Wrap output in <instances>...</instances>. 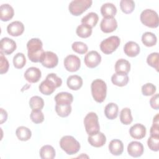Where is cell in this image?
<instances>
[{
    "instance_id": "cell-1",
    "label": "cell",
    "mask_w": 159,
    "mask_h": 159,
    "mask_svg": "<svg viewBox=\"0 0 159 159\" xmlns=\"http://www.w3.org/2000/svg\"><path fill=\"white\" fill-rule=\"evenodd\" d=\"M27 48L29 59L34 63L40 62L45 53L41 40L38 38L31 39L27 43Z\"/></svg>"
},
{
    "instance_id": "cell-2",
    "label": "cell",
    "mask_w": 159,
    "mask_h": 159,
    "mask_svg": "<svg viewBox=\"0 0 159 159\" xmlns=\"http://www.w3.org/2000/svg\"><path fill=\"white\" fill-rule=\"evenodd\" d=\"M62 80L55 73H49L44 81H42L39 86V91L44 95L52 94L57 88L61 86Z\"/></svg>"
},
{
    "instance_id": "cell-3",
    "label": "cell",
    "mask_w": 159,
    "mask_h": 159,
    "mask_svg": "<svg viewBox=\"0 0 159 159\" xmlns=\"http://www.w3.org/2000/svg\"><path fill=\"white\" fill-rule=\"evenodd\" d=\"M91 89L92 96L97 102L101 103L105 100L107 94V85L102 80H94L91 84Z\"/></svg>"
},
{
    "instance_id": "cell-4",
    "label": "cell",
    "mask_w": 159,
    "mask_h": 159,
    "mask_svg": "<svg viewBox=\"0 0 159 159\" xmlns=\"http://www.w3.org/2000/svg\"><path fill=\"white\" fill-rule=\"evenodd\" d=\"M60 146L68 155H74L78 152L81 145L75 137L71 135H65L61 138Z\"/></svg>"
},
{
    "instance_id": "cell-5",
    "label": "cell",
    "mask_w": 159,
    "mask_h": 159,
    "mask_svg": "<svg viewBox=\"0 0 159 159\" xmlns=\"http://www.w3.org/2000/svg\"><path fill=\"white\" fill-rule=\"evenodd\" d=\"M85 130L88 135H91L99 132L100 126L98 121V117L94 112H89L84 119Z\"/></svg>"
},
{
    "instance_id": "cell-6",
    "label": "cell",
    "mask_w": 159,
    "mask_h": 159,
    "mask_svg": "<svg viewBox=\"0 0 159 159\" xmlns=\"http://www.w3.org/2000/svg\"><path fill=\"white\" fill-rule=\"evenodd\" d=\"M140 21L147 27L150 28H157L159 24V18L158 14L154 10L146 9L140 14Z\"/></svg>"
},
{
    "instance_id": "cell-7",
    "label": "cell",
    "mask_w": 159,
    "mask_h": 159,
    "mask_svg": "<svg viewBox=\"0 0 159 159\" xmlns=\"http://www.w3.org/2000/svg\"><path fill=\"white\" fill-rule=\"evenodd\" d=\"M92 3L91 0H73L69 4L68 9L72 15L78 16L89 8Z\"/></svg>"
},
{
    "instance_id": "cell-8",
    "label": "cell",
    "mask_w": 159,
    "mask_h": 159,
    "mask_svg": "<svg viewBox=\"0 0 159 159\" xmlns=\"http://www.w3.org/2000/svg\"><path fill=\"white\" fill-rule=\"evenodd\" d=\"M120 40L119 37L112 35L104 40L100 43L101 50L106 55L113 53L119 46Z\"/></svg>"
},
{
    "instance_id": "cell-9",
    "label": "cell",
    "mask_w": 159,
    "mask_h": 159,
    "mask_svg": "<svg viewBox=\"0 0 159 159\" xmlns=\"http://www.w3.org/2000/svg\"><path fill=\"white\" fill-rule=\"evenodd\" d=\"M64 66L65 69L70 72L78 71L81 66V60L80 58L75 55H69L64 59Z\"/></svg>"
},
{
    "instance_id": "cell-10",
    "label": "cell",
    "mask_w": 159,
    "mask_h": 159,
    "mask_svg": "<svg viewBox=\"0 0 159 159\" xmlns=\"http://www.w3.org/2000/svg\"><path fill=\"white\" fill-rule=\"evenodd\" d=\"M84 61L85 65L89 68H94L98 66L101 61V55L95 50L89 52L84 57Z\"/></svg>"
},
{
    "instance_id": "cell-11",
    "label": "cell",
    "mask_w": 159,
    "mask_h": 159,
    "mask_svg": "<svg viewBox=\"0 0 159 159\" xmlns=\"http://www.w3.org/2000/svg\"><path fill=\"white\" fill-rule=\"evenodd\" d=\"M40 63L47 68H53L58 65V58L56 53L51 51H47L45 52Z\"/></svg>"
},
{
    "instance_id": "cell-12",
    "label": "cell",
    "mask_w": 159,
    "mask_h": 159,
    "mask_svg": "<svg viewBox=\"0 0 159 159\" xmlns=\"http://www.w3.org/2000/svg\"><path fill=\"white\" fill-rule=\"evenodd\" d=\"M1 52L6 55H10L17 48L16 42L9 38L4 37L1 40Z\"/></svg>"
},
{
    "instance_id": "cell-13",
    "label": "cell",
    "mask_w": 159,
    "mask_h": 159,
    "mask_svg": "<svg viewBox=\"0 0 159 159\" xmlns=\"http://www.w3.org/2000/svg\"><path fill=\"white\" fill-rule=\"evenodd\" d=\"M117 22L114 17H103L100 23L101 30L104 33H111L116 30Z\"/></svg>"
},
{
    "instance_id": "cell-14",
    "label": "cell",
    "mask_w": 159,
    "mask_h": 159,
    "mask_svg": "<svg viewBox=\"0 0 159 159\" xmlns=\"http://www.w3.org/2000/svg\"><path fill=\"white\" fill-rule=\"evenodd\" d=\"M144 148L141 142L137 141H132L130 142L127 146V152L129 155L132 157L137 158L142 155Z\"/></svg>"
},
{
    "instance_id": "cell-15",
    "label": "cell",
    "mask_w": 159,
    "mask_h": 159,
    "mask_svg": "<svg viewBox=\"0 0 159 159\" xmlns=\"http://www.w3.org/2000/svg\"><path fill=\"white\" fill-rule=\"evenodd\" d=\"M42 76V73L39 68L37 67H30L24 73L25 79L29 83H34L38 82Z\"/></svg>"
},
{
    "instance_id": "cell-16",
    "label": "cell",
    "mask_w": 159,
    "mask_h": 159,
    "mask_svg": "<svg viewBox=\"0 0 159 159\" xmlns=\"http://www.w3.org/2000/svg\"><path fill=\"white\" fill-rule=\"evenodd\" d=\"M24 31V24L18 20L12 22L7 27V33L13 37H17L23 34Z\"/></svg>"
},
{
    "instance_id": "cell-17",
    "label": "cell",
    "mask_w": 159,
    "mask_h": 159,
    "mask_svg": "<svg viewBox=\"0 0 159 159\" xmlns=\"http://www.w3.org/2000/svg\"><path fill=\"white\" fill-rule=\"evenodd\" d=\"M89 143L94 147H101L106 142V137L105 135L100 131L96 134L89 135L88 137Z\"/></svg>"
},
{
    "instance_id": "cell-18",
    "label": "cell",
    "mask_w": 159,
    "mask_h": 159,
    "mask_svg": "<svg viewBox=\"0 0 159 159\" xmlns=\"http://www.w3.org/2000/svg\"><path fill=\"white\" fill-rule=\"evenodd\" d=\"M146 127L142 124H135L129 129L130 136L135 139H142L145 137Z\"/></svg>"
},
{
    "instance_id": "cell-19",
    "label": "cell",
    "mask_w": 159,
    "mask_h": 159,
    "mask_svg": "<svg viewBox=\"0 0 159 159\" xmlns=\"http://www.w3.org/2000/svg\"><path fill=\"white\" fill-rule=\"evenodd\" d=\"M124 52L128 57H134L139 54L140 52V48L139 45L136 42L129 41L124 45Z\"/></svg>"
},
{
    "instance_id": "cell-20",
    "label": "cell",
    "mask_w": 159,
    "mask_h": 159,
    "mask_svg": "<svg viewBox=\"0 0 159 159\" xmlns=\"http://www.w3.org/2000/svg\"><path fill=\"white\" fill-rule=\"evenodd\" d=\"M14 14L13 7L9 4H2L0 6V19L6 22L11 20Z\"/></svg>"
},
{
    "instance_id": "cell-21",
    "label": "cell",
    "mask_w": 159,
    "mask_h": 159,
    "mask_svg": "<svg viewBox=\"0 0 159 159\" xmlns=\"http://www.w3.org/2000/svg\"><path fill=\"white\" fill-rule=\"evenodd\" d=\"M109 150L113 155H120L124 151V144L119 139H113L109 144Z\"/></svg>"
},
{
    "instance_id": "cell-22",
    "label": "cell",
    "mask_w": 159,
    "mask_h": 159,
    "mask_svg": "<svg viewBox=\"0 0 159 159\" xmlns=\"http://www.w3.org/2000/svg\"><path fill=\"white\" fill-rule=\"evenodd\" d=\"M101 13L103 17H114L117 13V8L112 3H104L101 7Z\"/></svg>"
},
{
    "instance_id": "cell-23",
    "label": "cell",
    "mask_w": 159,
    "mask_h": 159,
    "mask_svg": "<svg viewBox=\"0 0 159 159\" xmlns=\"http://www.w3.org/2000/svg\"><path fill=\"white\" fill-rule=\"evenodd\" d=\"M66 84L70 89L76 91L81 88L83 79L78 75H71L67 78Z\"/></svg>"
},
{
    "instance_id": "cell-24",
    "label": "cell",
    "mask_w": 159,
    "mask_h": 159,
    "mask_svg": "<svg viewBox=\"0 0 159 159\" xmlns=\"http://www.w3.org/2000/svg\"><path fill=\"white\" fill-rule=\"evenodd\" d=\"M129 78L127 74L116 73H114L111 76L112 83L117 86H126L129 82Z\"/></svg>"
},
{
    "instance_id": "cell-25",
    "label": "cell",
    "mask_w": 159,
    "mask_h": 159,
    "mask_svg": "<svg viewBox=\"0 0 159 159\" xmlns=\"http://www.w3.org/2000/svg\"><path fill=\"white\" fill-rule=\"evenodd\" d=\"M119 113L118 106L114 102L107 104L104 107V114L106 117L110 120L116 119Z\"/></svg>"
},
{
    "instance_id": "cell-26",
    "label": "cell",
    "mask_w": 159,
    "mask_h": 159,
    "mask_svg": "<svg viewBox=\"0 0 159 159\" xmlns=\"http://www.w3.org/2000/svg\"><path fill=\"white\" fill-rule=\"evenodd\" d=\"M130 70V63L125 59L120 58L115 64L116 73L127 74Z\"/></svg>"
},
{
    "instance_id": "cell-27",
    "label": "cell",
    "mask_w": 159,
    "mask_h": 159,
    "mask_svg": "<svg viewBox=\"0 0 159 159\" xmlns=\"http://www.w3.org/2000/svg\"><path fill=\"white\" fill-rule=\"evenodd\" d=\"M55 111L58 116L61 117H68L71 112V104L65 103H56Z\"/></svg>"
},
{
    "instance_id": "cell-28",
    "label": "cell",
    "mask_w": 159,
    "mask_h": 159,
    "mask_svg": "<svg viewBox=\"0 0 159 159\" xmlns=\"http://www.w3.org/2000/svg\"><path fill=\"white\" fill-rule=\"evenodd\" d=\"M39 155L42 159H53L55 157V150L52 146L45 145L40 148Z\"/></svg>"
},
{
    "instance_id": "cell-29",
    "label": "cell",
    "mask_w": 159,
    "mask_h": 159,
    "mask_svg": "<svg viewBox=\"0 0 159 159\" xmlns=\"http://www.w3.org/2000/svg\"><path fill=\"white\" fill-rule=\"evenodd\" d=\"M16 134L19 140L21 141H27L31 138L32 132L29 128L25 126H20L17 128Z\"/></svg>"
},
{
    "instance_id": "cell-30",
    "label": "cell",
    "mask_w": 159,
    "mask_h": 159,
    "mask_svg": "<svg viewBox=\"0 0 159 159\" xmlns=\"http://www.w3.org/2000/svg\"><path fill=\"white\" fill-rule=\"evenodd\" d=\"M99 20L98 15L96 12H89L81 19V23L93 28L96 26Z\"/></svg>"
},
{
    "instance_id": "cell-31",
    "label": "cell",
    "mask_w": 159,
    "mask_h": 159,
    "mask_svg": "<svg viewBox=\"0 0 159 159\" xmlns=\"http://www.w3.org/2000/svg\"><path fill=\"white\" fill-rule=\"evenodd\" d=\"M142 42L146 47H153L156 45L157 42V36L152 32H146L142 36Z\"/></svg>"
},
{
    "instance_id": "cell-32",
    "label": "cell",
    "mask_w": 159,
    "mask_h": 159,
    "mask_svg": "<svg viewBox=\"0 0 159 159\" xmlns=\"http://www.w3.org/2000/svg\"><path fill=\"white\" fill-rule=\"evenodd\" d=\"M56 103L71 104L73 101V95L68 92H61L58 93L54 98Z\"/></svg>"
},
{
    "instance_id": "cell-33",
    "label": "cell",
    "mask_w": 159,
    "mask_h": 159,
    "mask_svg": "<svg viewBox=\"0 0 159 159\" xmlns=\"http://www.w3.org/2000/svg\"><path fill=\"white\" fill-rule=\"evenodd\" d=\"M76 33L81 38H88L92 34V28L86 24L81 23V24L77 27Z\"/></svg>"
},
{
    "instance_id": "cell-34",
    "label": "cell",
    "mask_w": 159,
    "mask_h": 159,
    "mask_svg": "<svg viewBox=\"0 0 159 159\" xmlns=\"http://www.w3.org/2000/svg\"><path fill=\"white\" fill-rule=\"evenodd\" d=\"M120 120L124 125H129L132 123L133 117L130 108L125 107L121 110L120 112Z\"/></svg>"
},
{
    "instance_id": "cell-35",
    "label": "cell",
    "mask_w": 159,
    "mask_h": 159,
    "mask_svg": "<svg viewBox=\"0 0 159 159\" xmlns=\"http://www.w3.org/2000/svg\"><path fill=\"white\" fill-rule=\"evenodd\" d=\"M29 106L32 110H42L44 106L43 99L38 96H32L29 100Z\"/></svg>"
},
{
    "instance_id": "cell-36",
    "label": "cell",
    "mask_w": 159,
    "mask_h": 159,
    "mask_svg": "<svg viewBox=\"0 0 159 159\" xmlns=\"http://www.w3.org/2000/svg\"><path fill=\"white\" fill-rule=\"evenodd\" d=\"M120 7L122 11L125 14L132 13L135 8V2L132 0H121Z\"/></svg>"
},
{
    "instance_id": "cell-37",
    "label": "cell",
    "mask_w": 159,
    "mask_h": 159,
    "mask_svg": "<svg viewBox=\"0 0 159 159\" xmlns=\"http://www.w3.org/2000/svg\"><path fill=\"white\" fill-rule=\"evenodd\" d=\"M26 63V58L22 53H17L13 57V65L16 68L21 69Z\"/></svg>"
},
{
    "instance_id": "cell-38",
    "label": "cell",
    "mask_w": 159,
    "mask_h": 159,
    "mask_svg": "<svg viewBox=\"0 0 159 159\" xmlns=\"http://www.w3.org/2000/svg\"><path fill=\"white\" fill-rule=\"evenodd\" d=\"M158 58L159 53L158 52H153L148 55L147 58V63L148 65L154 68L157 71H158Z\"/></svg>"
},
{
    "instance_id": "cell-39",
    "label": "cell",
    "mask_w": 159,
    "mask_h": 159,
    "mask_svg": "<svg viewBox=\"0 0 159 159\" xmlns=\"http://www.w3.org/2000/svg\"><path fill=\"white\" fill-rule=\"evenodd\" d=\"M73 50L79 54H84L88 52V47L86 43L82 42H75L71 45Z\"/></svg>"
},
{
    "instance_id": "cell-40",
    "label": "cell",
    "mask_w": 159,
    "mask_h": 159,
    "mask_svg": "<svg viewBox=\"0 0 159 159\" xmlns=\"http://www.w3.org/2000/svg\"><path fill=\"white\" fill-rule=\"evenodd\" d=\"M30 117L35 124H40L44 120V115L41 110H32Z\"/></svg>"
},
{
    "instance_id": "cell-41",
    "label": "cell",
    "mask_w": 159,
    "mask_h": 159,
    "mask_svg": "<svg viewBox=\"0 0 159 159\" xmlns=\"http://www.w3.org/2000/svg\"><path fill=\"white\" fill-rule=\"evenodd\" d=\"M148 148L154 152L159 150V136L150 135L147 140Z\"/></svg>"
},
{
    "instance_id": "cell-42",
    "label": "cell",
    "mask_w": 159,
    "mask_h": 159,
    "mask_svg": "<svg viewBox=\"0 0 159 159\" xmlns=\"http://www.w3.org/2000/svg\"><path fill=\"white\" fill-rule=\"evenodd\" d=\"M156 86L151 83H147L142 86V93L143 95L146 96L154 94L156 92Z\"/></svg>"
},
{
    "instance_id": "cell-43",
    "label": "cell",
    "mask_w": 159,
    "mask_h": 159,
    "mask_svg": "<svg viewBox=\"0 0 159 159\" xmlns=\"http://www.w3.org/2000/svg\"><path fill=\"white\" fill-rule=\"evenodd\" d=\"M159 114H157L153 117V124L150 128V135L159 136Z\"/></svg>"
},
{
    "instance_id": "cell-44",
    "label": "cell",
    "mask_w": 159,
    "mask_h": 159,
    "mask_svg": "<svg viewBox=\"0 0 159 159\" xmlns=\"http://www.w3.org/2000/svg\"><path fill=\"white\" fill-rule=\"evenodd\" d=\"M9 64L7 58L4 57V53L0 52V73L4 74L7 72Z\"/></svg>"
},
{
    "instance_id": "cell-45",
    "label": "cell",
    "mask_w": 159,
    "mask_h": 159,
    "mask_svg": "<svg viewBox=\"0 0 159 159\" xmlns=\"http://www.w3.org/2000/svg\"><path fill=\"white\" fill-rule=\"evenodd\" d=\"M150 104L151 107L156 110L159 109V104H158V94L157 93L154 96H153L150 100Z\"/></svg>"
},
{
    "instance_id": "cell-46",
    "label": "cell",
    "mask_w": 159,
    "mask_h": 159,
    "mask_svg": "<svg viewBox=\"0 0 159 159\" xmlns=\"http://www.w3.org/2000/svg\"><path fill=\"white\" fill-rule=\"evenodd\" d=\"M1 124H2V123H4V122H6L7 120V112L4 110L2 108H1Z\"/></svg>"
}]
</instances>
